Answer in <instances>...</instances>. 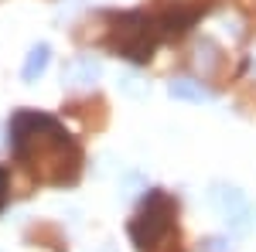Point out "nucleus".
<instances>
[{"mask_svg":"<svg viewBox=\"0 0 256 252\" xmlns=\"http://www.w3.org/2000/svg\"><path fill=\"white\" fill-rule=\"evenodd\" d=\"M48 61H52V48H48V44H34V48L28 51V58H24L20 78H24V82H38V78L44 75V68H48Z\"/></svg>","mask_w":256,"mask_h":252,"instance_id":"39448f33","label":"nucleus"},{"mask_svg":"<svg viewBox=\"0 0 256 252\" xmlns=\"http://www.w3.org/2000/svg\"><path fill=\"white\" fill-rule=\"evenodd\" d=\"M171 215H174V201H171L164 191L147 194V201H144V208H140L137 222L130 225L134 242H137L144 252L150 249V246H158L160 239L168 235V229H171Z\"/></svg>","mask_w":256,"mask_h":252,"instance_id":"f257e3e1","label":"nucleus"},{"mask_svg":"<svg viewBox=\"0 0 256 252\" xmlns=\"http://www.w3.org/2000/svg\"><path fill=\"white\" fill-rule=\"evenodd\" d=\"M198 65H205V72H208V68H212V44H208V41H205V44H198Z\"/></svg>","mask_w":256,"mask_h":252,"instance_id":"6e6552de","label":"nucleus"},{"mask_svg":"<svg viewBox=\"0 0 256 252\" xmlns=\"http://www.w3.org/2000/svg\"><path fill=\"white\" fill-rule=\"evenodd\" d=\"M168 92H171V99H181V102H208V89L202 85V82H195V78H174L171 85H168Z\"/></svg>","mask_w":256,"mask_h":252,"instance_id":"423d86ee","label":"nucleus"},{"mask_svg":"<svg viewBox=\"0 0 256 252\" xmlns=\"http://www.w3.org/2000/svg\"><path fill=\"white\" fill-rule=\"evenodd\" d=\"M0 205H4V171H0Z\"/></svg>","mask_w":256,"mask_h":252,"instance_id":"1a4fd4ad","label":"nucleus"},{"mask_svg":"<svg viewBox=\"0 0 256 252\" xmlns=\"http://www.w3.org/2000/svg\"><path fill=\"white\" fill-rule=\"evenodd\" d=\"M116 51L130 61H147L154 51V38H150V20L144 14H123L116 31Z\"/></svg>","mask_w":256,"mask_h":252,"instance_id":"f03ea898","label":"nucleus"},{"mask_svg":"<svg viewBox=\"0 0 256 252\" xmlns=\"http://www.w3.org/2000/svg\"><path fill=\"white\" fill-rule=\"evenodd\" d=\"M212 201H216L222 215H226V222H232V232H246V218H250V205H246V198L236 191V188H212Z\"/></svg>","mask_w":256,"mask_h":252,"instance_id":"7ed1b4c3","label":"nucleus"},{"mask_svg":"<svg viewBox=\"0 0 256 252\" xmlns=\"http://www.w3.org/2000/svg\"><path fill=\"white\" fill-rule=\"evenodd\" d=\"M198 252H232V246H229V242H226V239H205V242H202V246H198Z\"/></svg>","mask_w":256,"mask_h":252,"instance_id":"0eeeda50","label":"nucleus"},{"mask_svg":"<svg viewBox=\"0 0 256 252\" xmlns=\"http://www.w3.org/2000/svg\"><path fill=\"white\" fill-rule=\"evenodd\" d=\"M99 75H102V65L96 58H76L65 68V85L68 89H89V85H96Z\"/></svg>","mask_w":256,"mask_h":252,"instance_id":"20e7f679","label":"nucleus"}]
</instances>
